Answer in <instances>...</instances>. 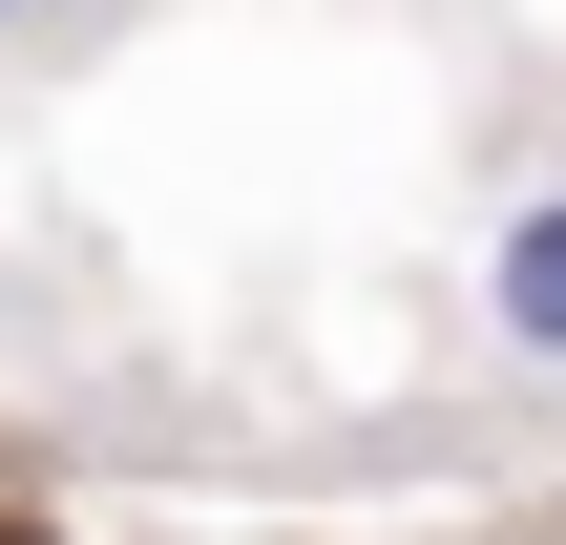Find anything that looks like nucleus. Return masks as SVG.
Returning a JSON list of instances; mask_svg holds the SVG:
<instances>
[{"label":"nucleus","instance_id":"nucleus-1","mask_svg":"<svg viewBox=\"0 0 566 545\" xmlns=\"http://www.w3.org/2000/svg\"><path fill=\"white\" fill-rule=\"evenodd\" d=\"M483 336H504L525 378H566V189H525V210L483 231Z\"/></svg>","mask_w":566,"mask_h":545},{"label":"nucleus","instance_id":"nucleus-2","mask_svg":"<svg viewBox=\"0 0 566 545\" xmlns=\"http://www.w3.org/2000/svg\"><path fill=\"white\" fill-rule=\"evenodd\" d=\"M21 21H42V0H0V42H21Z\"/></svg>","mask_w":566,"mask_h":545}]
</instances>
